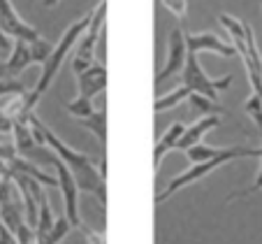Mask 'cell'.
Wrapping results in <instances>:
<instances>
[{
	"label": "cell",
	"instance_id": "6da1fadb",
	"mask_svg": "<svg viewBox=\"0 0 262 244\" xmlns=\"http://www.w3.org/2000/svg\"><path fill=\"white\" fill-rule=\"evenodd\" d=\"M42 137H45V147H49L60 160L70 168V172L74 174L79 191L93 193L98 198V202L102 207H107V179H104V170H98L91 156H86L84 151H77L72 147H68L49 126L42 121Z\"/></svg>",
	"mask_w": 262,
	"mask_h": 244
},
{
	"label": "cell",
	"instance_id": "7a4b0ae2",
	"mask_svg": "<svg viewBox=\"0 0 262 244\" xmlns=\"http://www.w3.org/2000/svg\"><path fill=\"white\" fill-rule=\"evenodd\" d=\"M91 16H93V10H91L89 14H84L81 19H77L74 24H70L68 30L63 33V37H60V42L54 47V51L49 54V58L42 63V72H40V77H37V84H35L33 89L24 95V110L26 112H33L35 105L40 103L42 95H45L47 91H49V86L54 84V79L58 77V72H60V68H63L68 54L70 51H74L77 42L81 40V35H84L86 28H89Z\"/></svg>",
	"mask_w": 262,
	"mask_h": 244
},
{
	"label": "cell",
	"instance_id": "3957f363",
	"mask_svg": "<svg viewBox=\"0 0 262 244\" xmlns=\"http://www.w3.org/2000/svg\"><path fill=\"white\" fill-rule=\"evenodd\" d=\"M49 163L54 165L56 174H58V189H60V193H63V205H65V216H68V221L77 230H81L91 244H104L102 235H98L93 228H89V226L81 221V216H79V193L81 191H79V186H77L74 174L70 172V168L56 154L49 156Z\"/></svg>",
	"mask_w": 262,
	"mask_h": 244
},
{
	"label": "cell",
	"instance_id": "277c9868",
	"mask_svg": "<svg viewBox=\"0 0 262 244\" xmlns=\"http://www.w3.org/2000/svg\"><path fill=\"white\" fill-rule=\"evenodd\" d=\"M232 79H234L232 75L221 77V79H211L202 70V65H200V54L188 51L183 70H181V84H186L193 93H202L211 100H218V93L228 89V86L232 84Z\"/></svg>",
	"mask_w": 262,
	"mask_h": 244
},
{
	"label": "cell",
	"instance_id": "5b68a950",
	"mask_svg": "<svg viewBox=\"0 0 262 244\" xmlns=\"http://www.w3.org/2000/svg\"><path fill=\"white\" fill-rule=\"evenodd\" d=\"M107 19V0H100L98 7L93 10L91 24L86 28V33L81 35V40L74 47V56H72V72L79 75L81 70H86L89 65L95 63V45H98L100 35H102V26Z\"/></svg>",
	"mask_w": 262,
	"mask_h": 244
},
{
	"label": "cell",
	"instance_id": "8992f818",
	"mask_svg": "<svg viewBox=\"0 0 262 244\" xmlns=\"http://www.w3.org/2000/svg\"><path fill=\"white\" fill-rule=\"evenodd\" d=\"M232 160H234V156H216V158L202 160V163H193V168H190V170L177 174L174 179L167 181V186H165V189L160 191L158 195H156V205L167 202V200L172 198L177 191H181V189H186V186L195 184V181L204 179V177H207V174H211L213 170H218L221 165H225V163H232Z\"/></svg>",
	"mask_w": 262,
	"mask_h": 244
},
{
	"label": "cell",
	"instance_id": "52a82bcc",
	"mask_svg": "<svg viewBox=\"0 0 262 244\" xmlns=\"http://www.w3.org/2000/svg\"><path fill=\"white\" fill-rule=\"evenodd\" d=\"M186 56H188L186 33H183L181 28H174L172 33H169V40H167V60H165V65L158 70V75H156V84L160 86L163 82L177 77V72H181L183 70Z\"/></svg>",
	"mask_w": 262,
	"mask_h": 244
},
{
	"label": "cell",
	"instance_id": "ba28073f",
	"mask_svg": "<svg viewBox=\"0 0 262 244\" xmlns=\"http://www.w3.org/2000/svg\"><path fill=\"white\" fill-rule=\"evenodd\" d=\"M0 28L5 30L12 40H40V33L28 21L21 19L16 7L12 5V0H0Z\"/></svg>",
	"mask_w": 262,
	"mask_h": 244
},
{
	"label": "cell",
	"instance_id": "9c48e42d",
	"mask_svg": "<svg viewBox=\"0 0 262 244\" xmlns=\"http://www.w3.org/2000/svg\"><path fill=\"white\" fill-rule=\"evenodd\" d=\"M186 45H188V51L193 54H202V51H209V54L223 56V58H232L237 54L232 42L221 40L216 33H188L186 35Z\"/></svg>",
	"mask_w": 262,
	"mask_h": 244
},
{
	"label": "cell",
	"instance_id": "30bf717a",
	"mask_svg": "<svg viewBox=\"0 0 262 244\" xmlns=\"http://www.w3.org/2000/svg\"><path fill=\"white\" fill-rule=\"evenodd\" d=\"M77 77V89H79V95L84 98H91L93 100L95 95H100L107 86V68L100 63H93L89 65L86 70H81Z\"/></svg>",
	"mask_w": 262,
	"mask_h": 244
},
{
	"label": "cell",
	"instance_id": "8fae6325",
	"mask_svg": "<svg viewBox=\"0 0 262 244\" xmlns=\"http://www.w3.org/2000/svg\"><path fill=\"white\" fill-rule=\"evenodd\" d=\"M218 126H221V114H204L200 121L190 124L188 128H183L181 137H179V142H177V149L186 151V149H190V147H195L198 142L204 139V135L216 130Z\"/></svg>",
	"mask_w": 262,
	"mask_h": 244
},
{
	"label": "cell",
	"instance_id": "7c38bea8",
	"mask_svg": "<svg viewBox=\"0 0 262 244\" xmlns=\"http://www.w3.org/2000/svg\"><path fill=\"white\" fill-rule=\"evenodd\" d=\"M33 47L28 40H12L10 58L5 60L7 65V77H19L24 70H28V65H33Z\"/></svg>",
	"mask_w": 262,
	"mask_h": 244
},
{
	"label": "cell",
	"instance_id": "4fadbf2b",
	"mask_svg": "<svg viewBox=\"0 0 262 244\" xmlns=\"http://www.w3.org/2000/svg\"><path fill=\"white\" fill-rule=\"evenodd\" d=\"M183 128H186V126H183L181 121H174V124L158 137V142L154 145V170L156 172L160 170V163H163L165 156H167L169 151L177 149V142H179V137H181Z\"/></svg>",
	"mask_w": 262,
	"mask_h": 244
},
{
	"label": "cell",
	"instance_id": "5bb4252c",
	"mask_svg": "<svg viewBox=\"0 0 262 244\" xmlns=\"http://www.w3.org/2000/svg\"><path fill=\"white\" fill-rule=\"evenodd\" d=\"M10 165L16 170V172H21V174H28V177H33V179H37L42 186H51V189H58V179H54L51 174H47V172H42L37 165L33 163V160H26L24 156H14V158L10 160Z\"/></svg>",
	"mask_w": 262,
	"mask_h": 244
},
{
	"label": "cell",
	"instance_id": "9a60e30c",
	"mask_svg": "<svg viewBox=\"0 0 262 244\" xmlns=\"http://www.w3.org/2000/svg\"><path fill=\"white\" fill-rule=\"evenodd\" d=\"M190 93H193V91H190L186 84L177 86V89H174L172 93L156 98V103H154V112H156V114H163V112H167V110H174V107H179L181 103H186V100L190 98Z\"/></svg>",
	"mask_w": 262,
	"mask_h": 244
},
{
	"label": "cell",
	"instance_id": "2e32d148",
	"mask_svg": "<svg viewBox=\"0 0 262 244\" xmlns=\"http://www.w3.org/2000/svg\"><path fill=\"white\" fill-rule=\"evenodd\" d=\"M79 126H84L95 139H98L100 145H107V112L100 110V112H93V114L84 116L79 119Z\"/></svg>",
	"mask_w": 262,
	"mask_h": 244
},
{
	"label": "cell",
	"instance_id": "e0dca14e",
	"mask_svg": "<svg viewBox=\"0 0 262 244\" xmlns=\"http://www.w3.org/2000/svg\"><path fill=\"white\" fill-rule=\"evenodd\" d=\"M70 228H72V223L68 221V216H58V219L54 221V226H51L49 233H47L42 239H37V244H58V242H63V239L68 237Z\"/></svg>",
	"mask_w": 262,
	"mask_h": 244
},
{
	"label": "cell",
	"instance_id": "ac0fdd59",
	"mask_svg": "<svg viewBox=\"0 0 262 244\" xmlns=\"http://www.w3.org/2000/svg\"><path fill=\"white\" fill-rule=\"evenodd\" d=\"M65 110H68L70 114L74 116V119H84V116L93 114L95 107H93V100H91V98H84V95H77L74 100L65 103Z\"/></svg>",
	"mask_w": 262,
	"mask_h": 244
},
{
	"label": "cell",
	"instance_id": "d6986e66",
	"mask_svg": "<svg viewBox=\"0 0 262 244\" xmlns=\"http://www.w3.org/2000/svg\"><path fill=\"white\" fill-rule=\"evenodd\" d=\"M188 100H190V105H193L195 110L202 112V114H223V107L218 105V100H211L202 93H190Z\"/></svg>",
	"mask_w": 262,
	"mask_h": 244
},
{
	"label": "cell",
	"instance_id": "ffe728a7",
	"mask_svg": "<svg viewBox=\"0 0 262 244\" xmlns=\"http://www.w3.org/2000/svg\"><path fill=\"white\" fill-rule=\"evenodd\" d=\"M28 86L24 84L16 77H0V98H7V95H26L28 93Z\"/></svg>",
	"mask_w": 262,
	"mask_h": 244
},
{
	"label": "cell",
	"instance_id": "44dd1931",
	"mask_svg": "<svg viewBox=\"0 0 262 244\" xmlns=\"http://www.w3.org/2000/svg\"><path fill=\"white\" fill-rule=\"evenodd\" d=\"M244 112L255 121L257 126L262 128V98L257 93H251L246 100H244Z\"/></svg>",
	"mask_w": 262,
	"mask_h": 244
},
{
	"label": "cell",
	"instance_id": "7402d4cb",
	"mask_svg": "<svg viewBox=\"0 0 262 244\" xmlns=\"http://www.w3.org/2000/svg\"><path fill=\"white\" fill-rule=\"evenodd\" d=\"M12 200H21L19 186L10 179H0V205L12 202Z\"/></svg>",
	"mask_w": 262,
	"mask_h": 244
},
{
	"label": "cell",
	"instance_id": "603a6c76",
	"mask_svg": "<svg viewBox=\"0 0 262 244\" xmlns=\"http://www.w3.org/2000/svg\"><path fill=\"white\" fill-rule=\"evenodd\" d=\"M262 158V156H260ZM262 189V165H260V172H257V177H255V181H253L248 189H244V191H237V193H232L228 198V202H232V200H239V198H248V195H253V193H257V191Z\"/></svg>",
	"mask_w": 262,
	"mask_h": 244
},
{
	"label": "cell",
	"instance_id": "cb8c5ba5",
	"mask_svg": "<svg viewBox=\"0 0 262 244\" xmlns=\"http://www.w3.org/2000/svg\"><path fill=\"white\" fill-rule=\"evenodd\" d=\"M163 5L167 7L177 19H183V16H186V10H188V3H186V0H163Z\"/></svg>",
	"mask_w": 262,
	"mask_h": 244
},
{
	"label": "cell",
	"instance_id": "d4e9b609",
	"mask_svg": "<svg viewBox=\"0 0 262 244\" xmlns=\"http://www.w3.org/2000/svg\"><path fill=\"white\" fill-rule=\"evenodd\" d=\"M14 156H19V151H16L14 142H0V158L10 163Z\"/></svg>",
	"mask_w": 262,
	"mask_h": 244
},
{
	"label": "cell",
	"instance_id": "484cf974",
	"mask_svg": "<svg viewBox=\"0 0 262 244\" xmlns=\"http://www.w3.org/2000/svg\"><path fill=\"white\" fill-rule=\"evenodd\" d=\"M12 128H14V119L7 116L5 112H0V137L3 135H12Z\"/></svg>",
	"mask_w": 262,
	"mask_h": 244
},
{
	"label": "cell",
	"instance_id": "4316f807",
	"mask_svg": "<svg viewBox=\"0 0 262 244\" xmlns=\"http://www.w3.org/2000/svg\"><path fill=\"white\" fill-rule=\"evenodd\" d=\"M0 244H19L16 235L12 233V230L7 228L5 223H0Z\"/></svg>",
	"mask_w": 262,
	"mask_h": 244
},
{
	"label": "cell",
	"instance_id": "83f0119b",
	"mask_svg": "<svg viewBox=\"0 0 262 244\" xmlns=\"http://www.w3.org/2000/svg\"><path fill=\"white\" fill-rule=\"evenodd\" d=\"M0 49H12V37L0 28Z\"/></svg>",
	"mask_w": 262,
	"mask_h": 244
},
{
	"label": "cell",
	"instance_id": "f1b7e54d",
	"mask_svg": "<svg viewBox=\"0 0 262 244\" xmlns=\"http://www.w3.org/2000/svg\"><path fill=\"white\" fill-rule=\"evenodd\" d=\"M0 77H7V65H5V60H0Z\"/></svg>",
	"mask_w": 262,
	"mask_h": 244
},
{
	"label": "cell",
	"instance_id": "f546056e",
	"mask_svg": "<svg viewBox=\"0 0 262 244\" xmlns=\"http://www.w3.org/2000/svg\"><path fill=\"white\" fill-rule=\"evenodd\" d=\"M42 5H45V7H54V5H58V0H42Z\"/></svg>",
	"mask_w": 262,
	"mask_h": 244
},
{
	"label": "cell",
	"instance_id": "4dcf8cb0",
	"mask_svg": "<svg viewBox=\"0 0 262 244\" xmlns=\"http://www.w3.org/2000/svg\"><path fill=\"white\" fill-rule=\"evenodd\" d=\"M0 223H3V216H0Z\"/></svg>",
	"mask_w": 262,
	"mask_h": 244
}]
</instances>
